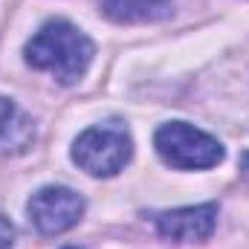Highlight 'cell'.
I'll return each mask as SVG.
<instances>
[{
    "instance_id": "obj_2",
    "label": "cell",
    "mask_w": 249,
    "mask_h": 249,
    "mask_svg": "<svg viewBox=\"0 0 249 249\" xmlns=\"http://www.w3.org/2000/svg\"><path fill=\"white\" fill-rule=\"evenodd\" d=\"M154 148L171 168H183V171L212 168L223 160V145L188 122L162 124L154 136Z\"/></svg>"
},
{
    "instance_id": "obj_3",
    "label": "cell",
    "mask_w": 249,
    "mask_h": 249,
    "mask_svg": "<svg viewBox=\"0 0 249 249\" xmlns=\"http://www.w3.org/2000/svg\"><path fill=\"white\" fill-rule=\"evenodd\" d=\"M133 154V142L122 124H96L87 127L72 142V160L81 171L93 177L119 174Z\"/></svg>"
},
{
    "instance_id": "obj_10",
    "label": "cell",
    "mask_w": 249,
    "mask_h": 249,
    "mask_svg": "<svg viewBox=\"0 0 249 249\" xmlns=\"http://www.w3.org/2000/svg\"><path fill=\"white\" fill-rule=\"evenodd\" d=\"M67 249H75V247H67Z\"/></svg>"
},
{
    "instance_id": "obj_6",
    "label": "cell",
    "mask_w": 249,
    "mask_h": 249,
    "mask_svg": "<svg viewBox=\"0 0 249 249\" xmlns=\"http://www.w3.org/2000/svg\"><path fill=\"white\" fill-rule=\"evenodd\" d=\"M113 23H154L171 15L174 0H99Z\"/></svg>"
},
{
    "instance_id": "obj_8",
    "label": "cell",
    "mask_w": 249,
    "mask_h": 249,
    "mask_svg": "<svg viewBox=\"0 0 249 249\" xmlns=\"http://www.w3.org/2000/svg\"><path fill=\"white\" fill-rule=\"evenodd\" d=\"M12 113H15V107H12V102L0 96V133H3L6 127H9V122H12Z\"/></svg>"
},
{
    "instance_id": "obj_4",
    "label": "cell",
    "mask_w": 249,
    "mask_h": 249,
    "mask_svg": "<svg viewBox=\"0 0 249 249\" xmlns=\"http://www.w3.org/2000/svg\"><path fill=\"white\" fill-rule=\"evenodd\" d=\"M29 220L41 235H61L72 229L84 214V200L67 186H47L32 194Z\"/></svg>"
},
{
    "instance_id": "obj_7",
    "label": "cell",
    "mask_w": 249,
    "mask_h": 249,
    "mask_svg": "<svg viewBox=\"0 0 249 249\" xmlns=\"http://www.w3.org/2000/svg\"><path fill=\"white\" fill-rule=\"evenodd\" d=\"M12 241H15V229H12V223L0 214V249H12Z\"/></svg>"
},
{
    "instance_id": "obj_9",
    "label": "cell",
    "mask_w": 249,
    "mask_h": 249,
    "mask_svg": "<svg viewBox=\"0 0 249 249\" xmlns=\"http://www.w3.org/2000/svg\"><path fill=\"white\" fill-rule=\"evenodd\" d=\"M241 177H244V180L249 183V151L244 154V157H241Z\"/></svg>"
},
{
    "instance_id": "obj_5",
    "label": "cell",
    "mask_w": 249,
    "mask_h": 249,
    "mask_svg": "<svg viewBox=\"0 0 249 249\" xmlns=\"http://www.w3.org/2000/svg\"><path fill=\"white\" fill-rule=\"evenodd\" d=\"M154 223H157V232L168 241H177V244L206 241V238H212V232L217 226V206L203 203V206L160 212V214H154Z\"/></svg>"
},
{
    "instance_id": "obj_1",
    "label": "cell",
    "mask_w": 249,
    "mask_h": 249,
    "mask_svg": "<svg viewBox=\"0 0 249 249\" xmlns=\"http://www.w3.org/2000/svg\"><path fill=\"white\" fill-rule=\"evenodd\" d=\"M93 53V41L78 26L58 18L44 23L32 35V41L26 44V64L35 70H47L61 84H75L87 72Z\"/></svg>"
}]
</instances>
